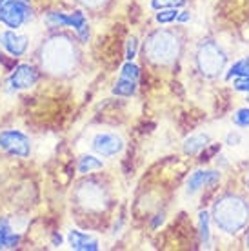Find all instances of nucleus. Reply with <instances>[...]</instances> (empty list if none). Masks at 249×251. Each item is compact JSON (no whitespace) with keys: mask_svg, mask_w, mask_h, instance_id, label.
<instances>
[{"mask_svg":"<svg viewBox=\"0 0 249 251\" xmlns=\"http://www.w3.org/2000/svg\"><path fill=\"white\" fill-rule=\"evenodd\" d=\"M91 148H93L99 155H102V157H115V155H119L120 151H122L124 142H122V138L117 137L115 133H99V135L93 138Z\"/></svg>","mask_w":249,"mask_h":251,"instance_id":"7","label":"nucleus"},{"mask_svg":"<svg viewBox=\"0 0 249 251\" xmlns=\"http://www.w3.org/2000/svg\"><path fill=\"white\" fill-rule=\"evenodd\" d=\"M102 166L104 162L99 160L97 157H91V155H86V157L80 158V162H78V171L80 173H91L95 170H102Z\"/></svg>","mask_w":249,"mask_h":251,"instance_id":"16","label":"nucleus"},{"mask_svg":"<svg viewBox=\"0 0 249 251\" xmlns=\"http://www.w3.org/2000/svg\"><path fill=\"white\" fill-rule=\"evenodd\" d=\"M186 4V0H151L153 9H168V7H180Z\"/></svg>","mask_w":249,"mask_h":251,"instance_id":"20","label":"nucleus"},{"mask_svg":"<svg viewBox=\"0 0 249 251\" xmlns=\"http://www.w3.org/2000/svg\"><path fill=\"white\" fill-rule=\"evenodd\" d=\"M137 50H138L137 37H131L129 40H127V48H125V58H127V60H133V58L137 57Z\"/></svg>","mask_w":249,"mask_h":251,"instance_id":"22","label":"nucleus"},{"mask_svg":"<svg viewBox=\"0 0 249 251\" xmlns=\"http://www.w3.org/2000/svg\"><path fill=\"white\" fill-rule=\"evenodd\" d=\"M246 213H248L246 206L240 201H233V199H225V201L215 206L217 224L229 233H233L235 229L242 226L244 220H246Z\"/></svg>","mask_w":249,"mask_h":251,"instance_id":"1","label":"nucleus"},{"mask_svg":"<svg viewBox=\"0 0 249 251\" xmlns=\"http://www.w3.org/2000/svg\"><path fill=\"white\" fill-rule=\"evenodd\" d=\"M178 9L176 7H168V9H158L156 13V22L158 24H171L178 19Z\"/></svg>","mask_w":249,"mask_h":251,"instance_id":"19","label":"nucleus"},{"mask_svg":"<svg viewBox=\"0 0 249 251\" xmlns=\"http://www.w3.org/2000/svg\"><path fill=\"white\" fill-rule=\"evenodd\" d=\"M233 86H235V89H237V91L249 93V76H238ZM248 100H249V99H248Z\"/></svg>","mask_w":249,"mask_h":251,"instance_id":"23","label":"nucleus"},{"mask_svg":"<svg viewBox=\"0 0 249 251\" xmlns=\"http://www.w3.org/2000/svg\"><path fill=\"white\" fill-rule=\"evenodd\" d=\"M68 242L73 250L78 251H97L99 250V240L93 235H87L78 229H71L68 235Z\"/></svg>","mask_w":249,"mask_h":251,"instance_id":"11","label":"nucleus"},{"mask_svg":"<svg viewBox=\"0 0 249 251\" xmlns=\"http://www.w3.org/2000/svg\"><path fill=\"white\" fill-rule=\"evenodd\" d=\"M20 242V235L13 231L7 220H0V250L7 248H17Z\"/></svg>","mask_w":249,"mask_h":251,"instance_id":"13","label":"nucleus"},{"mask_svg":"<svg viewBox=\"0 0 249 251\" xmlns=\"http://www.w3.org/2000/svg\"><path fill=\"white\" fill-rule=\"evenodd\" d=\"M0 150L13 157L25 158L31 153V142L22 131L6 129V131H0Z\"/></svg>","mask_w":249,"mask_h":251,"instance_id":"3","label":"nucleus"},{"mask_svg":"<svg viewBox=\"0 0 249 251\" xmlns=\"http://www.w3.org/2000/svg\"><path fill=\"white\" fill-rule=\"evenodd\" d=\"M224 60H225L224 55H222L215 46L209 44L200 50V57H199L200 68H202V71L209 73V75L217 73L218 69L224 66Z\"/></svg>","mask_w":249,"mask_h":251,"instance_id":"10","label":"nucleus"},{"mask_svg":"<svg viewBox=\"0 0 249 251\" xmlns=\"http://www.w3.org/2000/svg\"><path fill=\"white\" fill-rule=\"evenodd\" d=\"M86 4H97V2H100V0H84Z\"/></svg>","mask_w":249,"mask_h":251,"instance_id":"26","label":"nucleus"},{"mask_svg":"<svg viewBox=\"0 0 249 251\" xmlns=\"http://www.w3.org/2000/svg\"><path fill=\"white\" fill-rule=\"evenodd\" d=\"M178 22H187V20H191V13L189 11H180L178 13Z\"/></svg>","mask_w":249,"mask_h":251,"instance_id":"24","label":"nucleus"},{"mask_svg":"<svg viewBox=\"0 0 249 251\" xmlns=\"http://www.w3.org/2000/svg\"><path fill=\"white\" fill-rule=\"evenodd\" d=\"M31 19V7L27 0H6L0 4V22L9 29H19Z\"/></svg>","mask_w":249,"mask_h":251,"instance_id":"2","label":"nucleus"},{"mask_svg":"<svg viewBox=\"0 0 249 251\" xmlns=\"http://www.w3.org/2000/svg\"><path fill=\"white\" fill-rule=\"evenodd\" d=\"M53 44L46 48V57H42V62H46L53 71H62V69L71 66V57H73V50L66 44V40H51Z\"/></svg>","mask_w":249,"mask_h":251,"instance_id":"5","label":"nucleus"},{"mask_svg":"<svg viewBox=\"0 0 249 251\" xmlns=\"http://www.w3.org/2000/svg\"><path fill=\"white\" fill-rule=\"evenodd\" d=\"M38 80L37 69L29 66V64H19L17 68L13 69L11 76H9V86L11 89L19 91V89H27L35 86Z\"/></svg>","mask_w":249,"mask_h":251,"instance_id":"8","label":"nucleus"},{"mask_svg":"<svg viewBox=\"0 0 249 251\" xmlns=\"http://www.w3.org/2000/svg\"><path fill=\"white\" fill-rule=\"evenodd\" d=\"M27 42H29L27 37L19 35L15 29H7V31L0 33V46L13 57H22L27 50Z\"/></svg>","mask_w":249,"mask_h":251,"instance_id":"9","label":"nucleus"},{"mask_svg":"<svg viewBox=\"0 0 249 251\" xmlns=\"http://www.w3.org/2000/svg\"><path fill=\"white\" fill-rule=\"evenodd\" d=\"M233 120H235V124L240 126V127H249V107L238 109L237 113H235V117H233Z\"/></svg>","mask_w":249,"mask_h":251,"instance_id":"21","label":"nucleus"},{"mask_svg":"<svg viewBox=\"0 0 249 251\" xmlns=\"http://www.w3.org/2000/svg\"><path fill=\"white\" fill-rule=\"evenodd\" d=\"M218 178L220 176H218L217 171H195L193 175L189 176V180H187V193L195 195L200 188L211 186V184L217 182Z\"/></svg>","mask_w":249,"mask_h":251,"instance_id":"12","label":"nucleus"},{"mask_svg":"<svg viewBox=\"0 0 249 251\" xmlns=\"http://www.w3.org/2000/svg\"><path fill=\"white\" fill-rule=\"evenodd\" d=\"M248 248H249V239H248Z\"/></svg>","mask_w":249,"mask_h":251,"instance_id":"27","label":"nucleus"},{"mask_svg":"<svg viewBox=\"0 0 249 251\" xmlns=\"http://www.w3.org/2000/svg\"><path fill=\"white\" fill-rule=\"evenodd\" d=\"M135 91H137V80L124 75L119 76V80L113 88V93L119 97H131V95H135Z\"/></svg>","mask_w":249,"mask_h":251,"instance_id":"14","label":"nucleus"},{"mask_svg":"<svg viewBox=\"0 0 249 251\" xmlns=\"http://www.w3.org/2000/svg\"><path fill=\"white\" fill-rule=\"evenodd\" d=\"M149 55L153 60L168 62L176 55V40L169 33H156L149 40Z\"/></svg>","mask_w":249,"mask_h":251,"instance_id":"6","label":"nucleus"},{"mask_svg":"<svg viewBox=\"0 0 249 251\" xmlns=\"http://www.w3.org/2000/svg\"><path fill=\"white\" fill-rule=\"evenodd\" d=\"M46 22H48L51 27L69 25V27H73V29L78 33V37H80L82 40H87V38H89V25H87V20H86V17H84V13L82 11L69 13V15L53 11L46 17Z\"/></svg>","mask_w":249,"mask_h":251,"instance_id":"4","label":"nucleus"},{"mask_svg":"<svg viewBox=\"0 0 249 251\" xmlns=\"http://www.w3.org/2000/svg\"><path fill=\"white\" fill-rule=\"evenodd\" d=\"M207 142H209V137L207 135H193V137H189L184 142V153L186 155H195V153H199V151L206 150Z\"/></svg>","mask_w":249,"mask_h":251,"instance_id":"15","label":"nucleus"},{"mask_svg":"<svg viewBox=\"0 0 249 251\" xmlns=\"http://www.w3.org/2000/svg\"><path fill=\"white\" fill-rule=\"evenodd\" d=\"M199 224H200V240L207 248L209 246V239H211V233H209V215L206 211H200L199 213Z\"/></svg>","mask_w":249,"mask_h":251,"instance_id":"18","label":"nucleus"},{"mask_svg":"<svg viewBox=\"0 0 249 251\" xmlns=\"http://www.w3.org/2000/svg\"><path fill=\"white\" fill-rule=\"evenodd\" d=\"M233 76H249V57L242 58V60H238V62H235L233 66H231L229 71H227V75H225V78L229 80V78H233Z\"/></svg>","mask_w":249,"mask_h":251,"instance_id":"17","label":"nucleus"},{"mask_svg":"<svg viewBox=\"0 0 249 251\" xmlns=\"http://www.w3.org/2000/svg\"><path fill=\"white\" fill-rule=\"evenodd\" d=\"M248 186H249V178H248Z\"/></svg>","mask_w":249,"mask_h":251,"instance_id":"28","label":"nucleus"},{"mask_svg":"<svg viewBox=\"0 0 249 251\" xmlns=\"http://www.w3.org/2000/svg\"><path fill=\"white\" fill-rule=\"evenodd\" d=\"M238 140H240V137H238L237 133H235V135H233V133H231V135H227V144H229V146H233V142H238Z\"/></svg>","mask_w":249,"mask_h":251,"instance_id":"25","label":"nucleus"}]
</instances>
